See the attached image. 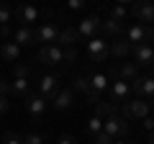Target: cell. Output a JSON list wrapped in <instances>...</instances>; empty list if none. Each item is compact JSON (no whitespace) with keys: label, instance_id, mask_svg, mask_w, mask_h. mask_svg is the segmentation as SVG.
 I'll return each mask as SVG.
<instances>
[{"label":"cell","instance_id":"obj_1","mask_svg":"<svg viewBox=\"0 0 154 144\" xmlns=\"http://www.w3.org/2000/svg\"><path fill=\"white\" fill-rule=\"evenodd\" d=\"M149 100H144V98H134V100H126V103L121 105V113L123 116L121 118H126V121H131V118H146L149 116Z\"/></svg>","mask_w":154,"mask_h":144},{"label":"cell","instance_id":"obj_2","mask_svg":"<svg viewBox=\"0 0 154 144\" xmlns=\"http://www.w3.org/2000/svg\"><path fill=\"white\" fill-rule=\"evenodd\" d=\"M13 16H16L18 21H21V26H26V28H28L31 23H36L41 16H44V18H49V16H51V11H44V13H41L38 8H33V5H18L16 11H13Z\"/></svg>","mask_w":154,"mask_h":144},{"label":"cell","instance_id":"obj_3","mask_svg":"<svg viewBox=\"0 0 154 144\" xmlns=\"http://www.w3.org/2000/svg\"><path fill=\"white\" fill-rule=\"evenodd\" d=\"M62 85H59V75H44L41 77V83H38V95L46 100V103H51V100L59 95Z\"/></svg>","mask_w":154,"mask_h":144},{"label":"cell","instance_id":"obj_4","mask_svg":"<svg viewBox=\"0 0 154 144\" xmlns=\"http://www.w3.org/2000/svg\"><path fill=\"white\" fill-rule=\"evenodd\" d=\"M103 134H108L110 139H123L128 134V121L121 116H110L103 121Z\"/></svg>","mask_w":154,"mask_h":144},{"label":"cell","instance_id":"obj_5","mask_svg":"<svg viewBox=\"0 0 154 144\" xmlns=\"http://www.w3.org/2000/svg\"><path fill=\"white\" fill-rule=\"evenodd\" d=\"M46 105H49V103H46V100L41 98L38 93H36V95L28 93L26 98H23V108H26V113L33 118V121H38V118H41V113L46 111Z\"/></svg>","mask_w":154,"mask_h":144},{"label":"cell","instance_id":"obj_6","mask_svg":"<svg viewBox=\"0 0 154 144\" xmlns=\"http://www.w3.org/2000/svg\"><path fill=\"white\" fill-rule=\"evenodd\" d=\"M38 62L54 67V64H64V49H59L57 44H49V46H41L38 49Z\"/></svg>","mask_w":154,"mask_h":144},{"label":"cell","instance_id":"obj_7","mask_svg":"<svg viewBox=\"0 0 154 144\" xmlns=\"http://www.w3.org/2000/svg\"><path fill=\"white\" fill-rule=\"evenodd\" d=\"M88 57L93 62H105L108 59V39H103V36L90 39L88 41Z\"/></svg>","mask_w":154,"mask_h":144},{"label":"cell","instance_id":"obj_8","mask_svg":"<svg viewBox=\"0 0 154 144\" xmlns=\"http://www.w3.org/2000/svg\"><path fill=\"white\" fill-rule=\"evenodd\" d=\"M77 33H80V39H95L100 33V18L98 16H88V18H82V21L77 23Z\"/></svg>","mask_w":154,"mask_h":144},{"label":"cell","instance_id":"obj_9","mask_svg":"<svg viewBox=\"0 0 154 144\" xmlns=\"http://www.w3.org/2000/svg\"><path fill=\"white\" fill-rule=\"evenodd\" d=\"M57 33H59V26H57V23H41V26L33 31V44L41 41L44 46H49V44L57 41Z\"/></svg>","mask_w":154,"mask_h":144},{"label":"cell","instance_id":"obj_10","mask_svg":"<svg viewBox=\"0 0 154 144\" xmlns=\"http://www.w3.org/2000/svg\"><path fill=\"white\" fill-rule=\"evenodd\" d=\"M131 52H134V64L136 67H149V64H154V46H149V44H136V46H131Z\"/></svg>","mask_w":154,"mask_h":144},{"label":"cell","instance_id":"obj_11","mask_svg":"<svg viewBox=\"0 0 154 144\" xmlns=\"http://www.w3.org/2000/svg\"><path fill=\"white\" fill-rule=\"evenodd\" d=\"M128 93H131V88H128L126 80H113V85H110V103L113 105H123L128 100Z\"/></svg>","mask_w":154,"mask_h":144},{"label":"cell","instance_id":"obj_12","mask_svg":"<svg viewBox=\"0 0 154 144\" xmlns=\"http://www.w3.org/2000/svg\"><path fill=\"white\" fill-rule=\"evenodd\" d=\"M146 31H149V26H144V23H134V26H128L126 31H123V39H126L131 46L146 44Z\"/></svg>","mask_w":154,"mask_h":144},{"label":"cell","instance_id":"obj_13","mask_svg":"<svg viewBox=\"0 0 154 144\" xmlns=\"http://www.w3.org/2000/svg\"><path fill=\"white\" fill-rule=\"evenodd\" d=\"M77 41H82V39H80V33H77V28H75V26H64V28H59L54 44L59 46V49H64V46L69 49V46H75Z\"/></svg>","mask_w":154,"mask_h":144},{"label":"cell","instance_id":"obj_14","mask_svg":"<svg viewBox=\"0 0 154 144\" xmlns=\"http://www.w3.org/2000/svg\"><path fill=\"white\" fill-rule=\"evenodd\" d=\"M131 16L136 18L139 23L146 26V23L154 21V5H152V3H134V5H131Z\"/></svg>","mask_w":154,"mask_h":144},{"label":"cell","instance_id":"obj_15","mask_svg":"<svg viewBox=\"0 0 154 144\" xmlns=\"http://www.w3.org/2000/svg\"><path fill=\"white\" fill-rule=\"evenodd\" d=\"M72 90H80V93H82L93 105L100 100V93H98V90H93V85H90V77H77L75 83H72Z\"/></svg>","mask_w":154,"mask_h":144},{"label":"cell","instance_id":"obj_16","mask_svg":"<svg viewBox=\"0 0 154 144\" xmlns=\"http://www.w3.org/2000/svg\"><path fill=\"white\" fill-rule=\"evenodd\" d=\"M128 88L136 95H149V98H154V77H141V75H139V77L131 80Z\"/></svg>","mask_w":154,"mask_h":144},{"label":"cell","instance_id":"obj_17","mask_svg":"<svg viewBox=\"0 0 154 144\" xmlns=\"http://www.w3.org/2000/svg\"><path fill=\"white\" fill-rule=\"evenodd\" d=\"M123 31H126V26L123 23H116V21H100V33H103V39H108V36H113V39H123ZM98 33V36H100Z\"/></svg>","mask_w":154,"mask_h":144},{"label":"cell","instance_id":"obj_18","mask_svg":"<svg viewBox=\"0 0 154 144\" xmlns=\"http://www.w3.org/2000/svg\"><path fill=\"white\" fill-rule=\"evenodd\" d=\"M128 52H131V44H128L126 39H116L113 44H108V54L116 57V59H123V57H128Z\"/></svg>","mask_w":154,"mask_h":144},{"label":"cell","instance_id":"obj_19","mask_svg":"<svg viewBox=\"0 0 154 144\" xmlns=\"http://www.w3.org/2000/svg\"><path fill=\"white\" fill-rule=\"evenodd\" d=\"M95 116L98 118H110V116H118V105H113L110 100H98L95 103Z\"/></svg>","mask_w":154,"mask_h":144},{"label":"cell","instance_id":"obj_20","mask_svg":"<svg viewBox=\"0 0 154 144\" xmlns=\"http://www.w3.org/2000/svg\"><path fill=\"white\" fill-rule=\"evenodd\" d=\"M72 103H75V95H72V90H69V88H67V90L62 88V90H59V95L51 100V105H54L57 111H67Z\"/></svg>","mask_w":154,"mask_h":144},{"label":"cell","instance_id":"obj_21","mask_svg":"<svg viewBox=\"0 0 154 144\" xmlns=\"http://www.w3.org/2000/svg\"><path fill=\"white\" fill-rule=\"evenodd\" d=\"M0 57H3V62H18V57H21V46L13 44V41H3V46H0Z\"/></svg>","mask_w":154,"mask_h":144},{"label":"cell","instance_id":"obj_22","mask_svg":"<svg viewBox=\"0 0 154 144\" xmlns=\"http://www.w3.org/2000/svg\"><path fill=\"white\" fill-rule=\"evenodd\" d=\"M13 44H18V46H31V44H33V31H31V28H26V26L16 28V31H13Z\"/></svg>","mask_w":154,"mask_h":144},{"label":"cell","instance_id":"obj_23","mask_svg":"<svg viewBox=\"0 0 154 144\" xmlns=\"http://www.w3.org/2000/svg\"><path fill=\"white\" fill-rule=\"evenodd\" d=\"M116 72H118V77H121V80H126V83H131L134 77H139V67L134 64V62H123V64L118 67Z\"/></svg>","mask_w":154,"mask_h":144},{"label":"cell","instance_id":"obj_24","mask_svg":"<svg viewBox=\"0 0 154 144\" xmlns=\"http://www.w3.org/2000/svg\"><path fill=\"white\" fill-rule=\"evenodd\" d=\"M88 77H90L93 90H98V93L108 90V75H103V72H93V75H88Z\"/></svg>","mask_w":154,"mask_h":144},{"label":"cell","instance_id":"obj_25","mask_svg":"<svg viewBox=\"0 0 154 144\" xmlns=\"http://www.w3.org/2000/svg\"><path fill=\"white\" fill-rule=\"evenodd\" d=\"M108 18H110V21H116V23H123L128 18V5H123V3L113 5V8H110V13H108Z\"/></svg>","mask_w":154,"mask_h":144},{"label":"cell","instance_id":"obj_26","mask_svg":"<svg viewBox=\"0 0 154 144\" xmlns=\"http://www.w3.org/2000/svg\"><path fill=\"white\" fill-rule=\"evenodd\" d=\"M11 88H13V95H18V98H26V95L31 93V88H28V80H13Z\"/></svg>","mask_w":154,"mask_h":144},{"label":"cell","instance_id":"obj_27","mask_svg":"<svg viewBox=\"0 0 154 144\" xmlns=\"http://www.w3.org/2000/svg\"><path fill=\"white\" fill-rule=\"evenodd\" d=\"M28 75H31V70L26 64H21V62L13 64V80H28Z\"/></svg>","mask_w":154,"mask_h":144},{"label":"cell","instance_id":"obj_28","mask_svg":"<svg viewBox=\"0 0 154 144\" xmlns=\"http://www.w3.org/2000/svg\"><path fill=\"white\" fill-rule=\"evenodd\" d=\"M88 131H90V134H100V131H103V118L90 116V118H88Z\"/></svg>","mask_w":154,"mask_h":144},{"label":"cell","instance_id":"obj_29","mask_svg":"<svg viewBox=\"0 0 154 144\" xmlns=\"http://www.w3.org/2000/svg\"><path fill=\"white\" fill-rule=\"evenodd\" d=\"M23 144H46V134H26Z\"/></svg>","mask_w":154,"mask_h":144},{"label":"cell","instance_id":"obj_30","mask_svg":"<svg viewBox=\"0 0 154 144\" xmlns=\"http://www.w3.org/2000/svg\"><path fill=\"white\" fill-rule=\"evenodd\" d=\"M75 59H77V49H75V46L64 49V64H67V67H69V64H75Z\"/></svg>","mask_w":154,"mask_h":144},{"label":"cell","instance_id":"obj_31","mask_svg":"<svg viewBox=\"0 0 154 144\" xmlns=\"http://www.w3.org/2000/svg\"><path fill=\"white\" fill-rule=\"evenodd\" d=\"M11 16H13V13L8 11V8L3 5V3H0V26H8V21H11Z\"/></svg>","mask_w":154,"mask_h":144},{"label":"cell","instance_id":"obj_32","mask_svg":"<svg viewBox=\"0 0 154 144\" xmlns=\"http://www.w3.org/2000/svg\"><path fill=\"white\" fill-rule=\"evenodd\" d=\"M3 144H23V136H18V134H5L3 136Z\"/></svg>","mask_w":154,"mask_h":144},{"label":"cell","instance_id":"obj_33","mask_svg":"<svg viewBox=\"0 0 154 144\" xmlns=\"http://www.w3.org/2000/svg\"><path fill=\"white\" fill-rule=\"evenodd\" d=\"M0 95H3V98H8V95H13V88H11V83H5L3 77H0Z\"/></svg>","mask_w":154,"mask_h":144},{"label":"cell","instance_id":"obj_34","mask_svg":"<svg viewBox=\"0 0 154 144\" xmlns=\"http://www.w3.org/2000/svg\"><path fill=\"white\" fill-rule=\"evenodd\" d=\"M141 126H144V131H146V134H152V131H154V118H152V116L141 118Z\"/></svg>","mask_w":154,"mask_h":144},{"label":"cell","instance_id":"obj_35","mask_svg":"<svg viewBox=\"0 0 154 144\" xmlns=\"http://www.w3.org/2000/svg\"><path fill=\"white\" fill-rule=\"evenodd\" d=\"M95 144H113V139H110L108 134L100 131V134H95Z\"/></svg>","mask_w":154,"mask_h":144},{"label":"cell","instance_id":"obj_36","mask_svg":"<svg viewBox=\"0 0 154 144\" xmlns=\"http://www.w3.org/2000/svg\"><path fill=\"white\" fill-rule=\"evenodd\" d=\"M67 8H69V11H82L85 3H82V0H69V3H67Z\"/></svg>","mask_w":154,"mask_h":144},{"label":"cell","instance_id":"obj_37","mask_svg":"<svg viewBox=\"0 0 154 144\" xmlns=\"http://www.w3.org/2000/svg\"><path fill=\"white\" fill-rule=\"evenodd\" d=\"M0 36H3V39H13V31H11V23H8V26H0Z\"/></svg>","mask_w":154,"mask_h":144},{"label":"cell","instance_id":"obj_38","mask_svg":"<svg viewBox=\"0 0 154 144\" xmlns=\"http://www.w3.org/2000/svg\"><path fill=\"white\" fill-rule=\"evenodd\" d=\"M59 144H77V139H75V136H67V134H62V136H59Z\"/></svg>","mask_w":154,"mask_h":144},{"label":"cell","instance_id":"obj_39","mask_svg":"<svg viewBox=\"0 0 154 144\" xmlns=\"http://www.w3.org/2000/svg\"><path fill=\"white\" fill-rule=\"evenodd\" d=\"M8 108H11L8 98H3V95H0V113H8Z\"/></svg>","mask_w":154,"mask_h":144},{"label":"cell","instance_id":"obj_40","mask_svg":"<svg viewBox=\"0 0 154 144\" xmlns=\"http://www.w3.org/2000/svg\"><path fill=\"white\" fill-rule=\"evenodd\" d=\"M113 144H131V142H126V139H118V142H113Z\"/></svg>","mask_w":154,"mask_h":144},{"label":"cell","instance_id":"obj_41","mask_svg":"<svg viewBox=\"0 0 154 144\" xmlns=\"http://www.w3.org/2000/svg\"><path fill=\"white\" fill-rule=\"evenodd\" d=\"M149 144H154V131H152V134H149Z\"/></svg>","mask_w":154,"mask_h":144},{"label":"cell","instance_id":"obj_42","mask_svg":"<svg viewBox=\"0 0 154 144\" xmlns=\"http://www.w3.org/2000/svg\"><path fill=\"white\" fill-rule=\"evenodd\" d=\"M152 100H154V98H152Z\"/></svg>","mask_w":154,"mask_h":144}]
</instances>
